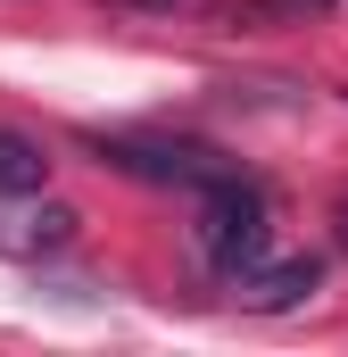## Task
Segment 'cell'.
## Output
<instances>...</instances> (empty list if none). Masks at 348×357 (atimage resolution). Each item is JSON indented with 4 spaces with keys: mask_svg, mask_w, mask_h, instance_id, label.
Instances as JSON below:
<instances>
[{
    "mask_svg": "<svg viewBox=\"0 0 348 357\" xmlns=\"http://www.w3.org/2000/svg\"><path fill=\"white\" fill-rule=\"evenodd\" d=\"M265 233H274V225H265V191H258V183L216 175L207 191H199V250H207L216 274L241 282V274L265 258Z\"/></svg>",
    "mask_w": 348,
    "mask_h": 357,
    "instance_id": "obj_1",
    "label": "cell"
},
{
    "mask_svg": "<svg viewBox=\"0 0 348 357\" xmlns=\"http://www.w3.org/2000/svg\"><path fill=\"white\" fill-rule=\"evenodd\" d=\"M108 167H125V175H150V183H182V191H207L216 175H232L216 150H199V142H108L100 150Z\"/></svg>",
    "mask_w": 348,
    "mask_h": 357,
    "instance_id": "obj_2",
    "label": "cell"
},
{
    "mask_svg": "<svg viewBox=\"0 0 348 357\" xmlns=\"http://www.w3.org/2000/svg\"><path fill=\"white\" fill-rule=\"evenodd\" d=\"M75 208H58V199H42L33 216H0V258H50V250H67L75 241Z\"/></svg>",
    "mask_w": 348,
    "mask_h": 357,
    "instance_id": "obj_3",
    "label": "cell"
},
{
    "mask_svg": "<svg viewBox=\"0 0 348 357\" xmlns=\"http://www.w3.org/2000/svg\"><path fill=\"white\" fill-rule=\"evenodd\" d=\"M315 282H324V258H282V266L258 258V266L241 274V299H249V307H299Z\"/></svg>",
    "mask_w": 348,
    "mask_h": 357,
    "instance_id": "obj_4",
    "label": "cell"
},
{
    "mask_svg": "<svg viewBox=\"0 0 348 357\" xmlns=\"http://www.w3.org/2000/svg\"><path fill=\"white\" fill-rule=\"evenodd\" d=\"M42 183H50V158H42V142L0 125V199H42Z\"/></svg>",
    "mask_w": 348,
    "mask_h": 357,
    "instance_id": "obj_5",
    "label": "cell"
},
{
    "mask_svg": "<svg viewBox=\"0 0 348 357\" xmlns=\"http://www.w3.org/2000/svg\"><path fill=\"white\" fill-rule=\"evenodd\" d=\"M332 241H340V250H348V199H340V216H332Z\"/></svg>",
    "mask_w": 348,
    "mask_h": 357,
    "instance_id": "obj_6",
    "label": "cell"
},
{
    "mask_svg": "<svg viewBox=\"0 0 348 357\" xmlns=\"http://www.w3.org/2000/svg\"><path fill=\"white\" fill-rule=\"evenodd\" d=\"M116 8H182V0H116Z\"/></svg>",
    "mask_w": 348,
    "mask_h": 357,
    "instance_id": "obj_7",
    "label": "cell"
}]
</instances>
